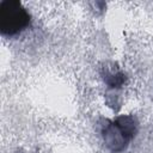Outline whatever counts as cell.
<instances>
[{"label": "cell", "instance_id": "obj_1", "mask_svg": "<svg viewBox=\"0 0 153 153\" xmlns=\"http://www.w3.org/2000/svg\"><path fill=\"white\" fill-rule=\"evenodd\" d=\"M30 23V16L20 2L6 0L0 2V30L4 35L13 36L24 30Z\"/></svg>", "mask_w": 153, "mask_h": 153}]
</instances>
